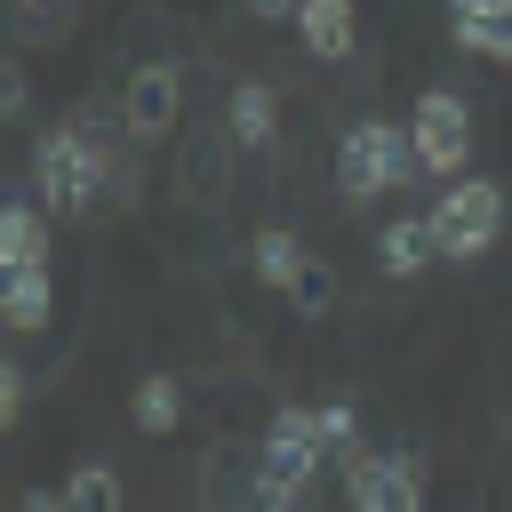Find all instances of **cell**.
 <instances>
[{"mask_svg":"<svg viewBox=\"0 0 512 512\" xmlns=\"http://www.w3.org/2000/svg\"><path fill=\"white\" fill-rule=\"evenodd\" d=\"M328 464V432H320V408H280L264 424V448H256V496L264 504H296Z\"/></svg>","mask_w":512,"mask_h":512,"instance_id":"cell-1","label":"cell"},{"mask_svg":"<svg viewBox=\"0 0 512 512\" xmlns=\"http://www.w3.org/2000/svg\"><path fill=\"white\" fill-rule=\"evenodd\" d=\"M408 176H424L408 128H392V120L344 128V144H336V192H344V200H384V192H400Z\"/></svg>","mask_w":512,"mask_h":512,"instance_id":"cell-2","label":"cell"},{"mask_svg":"<svg viewBox=\"0 0 512 512\" xmlns=\"http://www.w3.org/2000/svg\"><path fill=\"white\" fill-rule=\"evenodd\" d=\"M424 216H432L440 256H448V264H472V256H488L496 232H504V192H496L488 176H456V184H440V200H432Z\"/></svg>","mask_w":512,"mask_h":512,"instance_id":"cell-3","label":"cell"},{"mask_svg":"<svg viewBox=\"0 0 512 512\" xmlns=\"http://www.w3.org/2000/svg\"><path fill=\"white\" fill-rule=\"evenodd\" d=\"M408 136H416V168L424 176H440V184L464 176V160H472V112H464V96L424 88L416 112H408Z\"/></svg>","mask_w":512,"mask_h":512,"instance_id":"cell-4","label":"cell"},{"mask_svg":"<svg viewBox=\"0 0 512 512\" xmlns=\"http://www.w3.org/2000/svg\"><path fill=\"white\" fill-rule=\"evenodd\" d=\"M344 496L352 512H424V456L400 448V456H344Z\"/></svg>","mask_w":512,"mask_h":512,"instance_id":"cell-5","label":"cell"},{"mask_svg":"<svg viewBox=\"0 0 512 512\" xmlns=\"http://www.w3.org/2000/svg\"><path fill=\"white\" fill-rule=\"evenodd\" d=\"M176 120H184V72L176 64H136L128 88H120V128L136 144H160Z\"/></svg>","mask_w":512,"mask_h":512,"instance_id":"cell-6","label":"cell"},{"mask_svg":"<svg viewBox=\"0 0 512 512\" xmlns=\"http://www.w3.org/2000/svg\"><path fill=\"white\" fill-rule=\"evenodd\" d=\"M224 136H232L240 152H272V144H280V96H272L264 80H232V96H224Z\"/></svg>","mask_w":512,"mask_h":512,"instance_id":"cell-7","label":"cell"},{"mask_svg":"<svg viewBox=\"0 0 512 512\" xmlns=\"http://www.w3.org/2000/svg\"><path fill=\"white\" fill-rule=\"evenodd\" d=\"M448 32H456V48L512 64V0H448Z\"/></svg>","mask_w":512,"mask_h":512,"instance_id":"cell-8","label":"cell"},{"mask_svg":"<svg viewBox=\"0 0 512 512\" xmlns=\"http://www.w3.org/2000/svg\"><path fill=\"white\" fill-rule=\"evenodd\" d=\"M296 40H304L320 64H344V56L360 48V16H352V0H304V8H296Z\"/></svg>","mask_w":512,"mask_h":512,"instance_id":"cell-9","label":"cell"},{"mask_svg":"<svg viewBox=\"0 0 512 512\" xmlns=\"http://www.w3.org/2000/svg\"><path fill=\"white\" fill-rule=\"evenodd\" d=\"M48 264V208L40 200H8L0 208V280Z\"/></svg>","mask_w":512,"mask_h":512,"instance_id":"cell-10","label":"cell"},{"mask_svg":"<svg viewBox=\"0 0 512 512\" xmlns=\"http://www.w3.org/2000/svg\"><path fill=\"white\" fill-rule=\"evenodd\" d=\"M376 264H384L392 280H416L424 264H440L432 216H384V232H376Z\"/></svg>","mask_w":512,"mask_h":512,"instance_id":"cell-11","label":"cell"},{"mask_svg":"<svg viewBox=\"0 0 512 512\" xmlns=\"http://www.w3.org/2000/svg\"><path fill=\"white\" fill-rule=\"evenodd\" d=\"M48 304H56V288H48V264H32V272H8V280H0V320H8L16 336L48 328Z\"/></svg>","mask_w":512,"mask_h":512,"instance_id":"cell-12","label":"cell"},{"mask_svg":"<svg viewBox=\"0 0 512 512\" xmlns=\"http://www.w3.org/2000/svg\"><path fill=\"white\" fill-rule=\"evenodd\" d=\"M64 512H128V488H120V472H112L104 456L72 464V472H64Z\"/></svg>","mask_w":512,"mask_h":512,"instance_id":"cell-13","label":"cell"},{"mask_svg":"<svg viewBox=\"0 0 512 512\" xmlns=\"http://www.w3.org/2000/svg\"><path fill=\"white\" fill-rule=\"evenodd\" d=\"M128 416H136V432H176L184 424V384L176 376H144L136 400H128Z\"/></svg>","mask_w":512,"mask_h":512,"instance_id":"cell-14","label":"cell"},{"mask_svg":"<svg viewBox=\"0 0 512 512\" xmlns=\"http://www.w3.org/2000/svg\"><path fill=\"white\" fill-rule=\"evenodd\" d=\"M248 264H256V280H264V288H288V280H296V264H304V240L272 224V232H256V240H248Z\"/></svg>","mask_w":512,"mask_h":512,"instance_id":"cell-15","label":"cell"},{"mask_svg":"<svg viewBox=\"0 0 512 512\" xmlns=\"http://www.w3.org/2000/svg\"><path fill=\"white\" fill-rule=\"evenodd\" d=\"M328 296H336L328 264H320V256H304V264H296V280H288V304H296L304 320H320V312H328Z\"/></svg>","mask_w":512,"mask_h":512,"instance_id":"cell-16","label":"cell"},{"mask_svg":"<svg viewBox=\"0 0 512 512\" xmlns=\"http://www.w3.org/2000/svg\"><path fill=\"white\" fill-rule=\"evenodd\" d=\"M320 432H328V448H336V456H360V416H352L344 400H328V408H320Z\"/></svg>","mask_w":512,"mask_h":512,"instance_id":"cell-17","label":"cell"},{"mask_svg":"<svg viewBox=\"0 0 512 512\" xmlns=\"http://www.w3.org/2000/svg\"><path fill=\"white\" fill-rule=\"evenodd\" d=\"M24 400H32V392H24V368L8 360V368H0V424H16V416H24Z\"/></svg>","mask_w":512,"mask_h":512,"instance_id":"cell-18","label":"cell"},{"mask_svg":"<svg viewBox=\"0 0 512 512\" xmlns=\"http://www.w3.org/2000/svg\"><path fill=\"white\" fill-rule=\"evenodd\" d=\"M24 104H32V88H24V72H8V80H0V112L24 120Z\"/></svg>","mask_w":512,"mask_h":512,"instance_id":"cell-19","label":"cell"},{"mask_svg":"<svg viewBox=\"0 0 512 512\" xmlns=\"http://www.w3.org/2000/svg\"><path fill=\"white\" fill-rule=\"evenodd\" d=\"M296 8H304V0H248L256 24H296Z\"/></svg>","mask_w":512,"mask_h":512,"instance_id":"cell-20","label":"cell"},{"mask_svg":"<svg viewBox=\"0 0 512 512\" xmlns=\"http://www.w3.org/2000/svg\"><path fill=\"white\" fill-rule=\"evenodd\" d=\"M16 512H64V488H32V496H24Z\"/></svg>","mask_w":512,"mask_h":512,"instance_id":"cell-21","label":"cell"},{"mask_svg":"<svg viewBox=\"0 0 512 512\" xmlns=\"http://www.w3.org/2000/svg\"><path fill=\"white\" fill-rule=\"evenodd\" d=\"M248 512H288V504H264V496H256V504H248Z\"/></svg>","mask_w":512,"mask_h":512,"instance_id":"cell-22","label":"cell"},{"mask_svg":"<svg viewBox=\"0 0 512 512\" xmlns=\"http://www.w3.org/2000/svg\"><path fill=\"white\" fill-rule=\"evenodd\" d=\"M24 8H48V0H24Z\"/></svg>","mask_w":512,"mask_h":512,"instance_id":"cell-23","label":"cell"}]
</instances>
